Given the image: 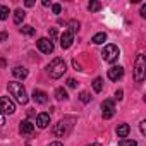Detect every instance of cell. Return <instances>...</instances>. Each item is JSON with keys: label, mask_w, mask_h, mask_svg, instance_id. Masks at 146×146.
I'll list each match as a JSON object with an SVG mask.
<instances>
[{"label": "cell", "mask_w": 146, "mask_h": 146, "mask_svg": "<svg viewBox=\"0 0 146 146\" xmlns=\"http://www.w3.org/2000/svg\"><path fill=\"white\" fill-rule=\"evenodd\" d=\"M144 74H146V57H144V53H137V57L134 60V79H136V83H143Z\"/></svg>", "instance_id": "cell-3"}, {"label": "cell", "mask_w": 146, "mask_h": 146, "mask_svg": "<svg viewBox=\"0 0 146 146\" xmlns=\"http://www.w3.org/2000/svg\"><path fill=\"white\" fill-rule=\"evenodd\" d=\"M48 74H50V78H53V79H58V78H62L64 74H65V70H67V65H65V62H64V58H60V57H57V58H53L50 64H48Z\"/></svg>", "instance_id": "cell-2"}, {"label": "cell", "mask_w": 146, "mask_h": 146, "mask_svg": "<svg viewBox=\"0 0 146 146\" xmlns=\"http://www.w3.org/2000/svg\"><path fill=\"white\" fill-rule=\"evenodd\" d=\"M88 146H102L100 143H91V144H88Z\"/></svg>", "instance_id": "cell-37"}, {"label": "cell", "mask_w": 146, "mask_h": 146, "mask_svg": "<svg viewBox=\"0 0 146 146\" xmlns=\"http://www.w3.org/2000/svg\"><path fill=\"white\" fill-rule=\"evenodd\" d=\"M79 100H81L83 103H88V102L91 100V96H90V93H88V91H81V95H79Z\"/></svg>", "instance_id": "cell-25"}, {"label": "cell", "mask_w": 146, "mask_h": 146, "mask_svg": "<svg viewBox=\"0 0 146 146\" xmlns=\"http://www.w3.org/2000/svg\"><path fill=\"white\" fill-rule=\"evenodd\" d=\"M52 11H53V14H60L62 5H60V4H53V5H52Z\"/></svg>", "instance_id": "cell-26"}, {"label": "cell", "mask_w": 146, "mask_h": 146, "mask_svg": "<svg viewBox=\"0 0 146 146\" xmlns=\"http://www.w3.org/2000/svg\"><path fill=\"white\" fill-rule=\"evenodd\" d=\"M141 17H146V4H143L141 7Z\"/></svg>", "instance_id": "cell-31"}, {"label": "cell", "mask_w": 146, "mask_h": 146, "mask_svg": "<svg viewBox=\"0 0 146 146\" xmlns=\"http://www.w3.org/2000/svg\"><path fill=\"white\" fill-rule=\"evenodd\" d=\"M67 26H69V29H67V31H70L72 35L79 31V23H78V21H69V23H67Z\"/></svg>", "instance_id": "cell-20"}, {"label": "cell", "mask_w": 146, "mask_h": 146, "mask_svg": "<svg viewBox=\"0 0 146 146\" xmlns=\"http://www.w3.org/2000/svg\"><path fill=\"white\" fill-rule=\"evenodd\" d=\"M24 16H26V14H24V11H23V9H17V11L14 12V24H17V26H19V24L23 23Z\"/></svg>", "instance_id": "cell-18"}, {"label": "cell", "mask_w": 146, "mask_h": 146, "mask_svg": "<svg viewBox=\"0 0 146 146\" xmlns=\"http://www.w3.org/2000/svg\"><path fill=\"white\" fill-rule=\"evenodd\" d=\"M102 117L103 119H112L113 117V113H115V103H113V100H105L103 103H102Z\"/></svg>", "instance_id": "cell-7"}, {"label": "cell", "mask_w": 146, "mask_h": 146, "mask_svg": "<svg viewBox=\"0 0 146 146\" xmlns=\"http://www.w3.org/2000/svg\"><path fill=\"white\" fill-rule=\"evenodd\" d=\"M7 38V33H2V35H0V41H4Z\"/></svg>", "instance_id": "cell-36"}, {"label": "cell", "mask_w": 146, "mask_h": 146, "mask_svg": "<svg viewBox=\"0 0 146 146\" xmlns=\"http://www.w3.org/2000/svg\"><path fill=\"white\" fill-rule=\"evenodd\" d=\"M72 64H74V67H76V70H81V65L78 64V60H74V62H72Z\"/></svg>", "instance_id": "cell-34"}, {"label": "cell", "mask_w": 146, "mask_h": 146, "mask_svg": "<svg viewBox=\"0 0 146 146\" xmlns=\"http://www.w3.org/2000/svg\"><path fill=\"white\" fill-rule=\"evenodd\" d=\"M122 76H124V67H120V65H113V67L108 69V79H112V81H119V79H122Z\"/></svg>", "instance_id": "cell-9"}, {"label": "cell", "mask_w": 146, "mask_h": 146, "mask_svg": "<svg viewBox=\"0 0 146 146\" xmlns=\"http://www.w3.org/2000/svg\"><path fill=\"white\" fill-rule=\"evenodd\" d=\"M9 93L14 96V100L17 102V103H21V105H26L28 103V93H26V90H24V86H23V83H17V81H12V83H9Z\"/></svg>", "instance_id": "cell-1"}, {"label": "cell", "mask_w": 146, "mask_h": 146, "mask_svg": "<svg viewBox=\"0 0 146 146\" xmlns=\"http://www.w3.org/2000/svg\"><path fill=\"white\" fill-rule=\"evenodd\" d=\"M33 5H35L33 0H26V7H33Z\"/></svg>", "instance_id": "cell-33"}, {"label": "cell", "mask_w": 146, "mask_h": 146, "mask_svg": "<svg viewBox=\"0 0 146 146\" xmlns=\"http://www.w3.org/2000/svg\"><path fill=\"white\" fill-rule=\"evenodd\" d=\"M72 122H74V119H72V117L62 119L58 124H55V127H53V134H55L57 137H64V136H67V134L70 132V129H72Z\"/></svg>", "instance_id": "cell-4"}, {"label": "cell", "mask_w": 146, "mask_h": 146, "mask_svg": "<svg viewBox=\"0 0 146 146\" xmlns=\"http://www.w3.org/2000/svg\"><path fill=\"white\" fill-rule=\"evenodd\" d=\"M93 90H95V93H100V91L103 90V79H102V78H96V79L93 81Z\"/></svg>", "instance_id": "cell-19"}, {"label": "cell", "mask_w": 146, "mask_h": 146, "mask_svg": "<svg viewBox=\"0 0 146 146\" xmlns=\"http://www.w3.org/2000/svg\"><path fill=\"white\" fill-rule=\"evenodd\" d=\"M139 129H141V134H146V120H143L139 124Z\"/></svg>", "instance_id": "cell-29"}, {"label": "cell", "mask_w": 146, "mask_h": 146, "mask_svg": "<svg viewBox=\"0 0 146 146\" xmlns=\"http://www.w3.org/2000/svg\"><path fill=\"white\" fill-rule=\"evenodd\" d=\"M4 124H5V115H4V113H0V127H2Z\"/></svg>", "instance_id": "cell-32"}, {"label": "cell", "mask_w": 146, "mask_h": 146, "mask_svg": "<svg viewBox=\"0 0 146 146\" xmlns=\"http://www.w3.org/2000/svg\"><path fill=\"white\" fill-rule=\"evenodd\" d=\"M48 35H50V41H53V40L57 38V29H55V28H50Z\"/></svg>", "instance_id": "cell-27"}, {"label": "cell", "mask_w": 146, "mask_h": 146, "mask_svg": "<svg viewBox=\"0 0 146 146\" xmlns=\"http://www.w3.org/2000/svg\"><path fill=\"white\" fill-rule=\"evenodd\" d=\"M33 100H35L36 103L43 105V103L48 102V95H46L45 91H41V90H35V91H33Z\"/></svg>", "instance_id": "cell-11"}, {"label": "cell", "mask_w": 146, "mask_h": 146, "mask_svg": "<svg viewBox=\"0 0 146 146\" xmlns=\"http://www.w3.org/2000/svg\"><path fill=\"white\" fill-rule=\"evenodd\" d=\"M35 131V124H31V120H23L19 125V132L21 134H31Z\"/></svg>", "instance_id": "cell-13"}, {"label": "cell", "mask_w": 146, "mask_h": 146, "mask_svg": "<svg viewBox=\"0 0 146 146\" xmlns=\"http://www.w3.org/2000/svg\"><path fill=\"white\" fill-rule=\"evenodd\" d=\"M91 41H93L95 45H102V43L107 41V35H105V33H96V35L91 38Z\"/></svg>", "instance_id": "cell-16"}, {"label": "cell", "mask_w": 146, "mask_h": 146, "mask_svg": "<svg viewBox=\"0 0 146 146\" xmlns=\"http://www.w3.org/2000/svg\"><path fill=\"white\" fill-rule=\"evenodd\" d=\"M21 33L26 35V36H33V35H35V28H33V26H23V28H21Z\"/></svg>", "instance_id": "cell-23"}, {"label": "cell", "mask_w": 146, "mask_h": 146, "mask_svg": "<svg viewBox=\"0 0 146 146\" xmlns=\"http://www.w3.org/2000/svg\"><path fill=\"white\" fill-rule=\"evenodd\" d=\"M36 45H38L40 52H43V53H52L53 52V41H50L48 38H40L36 41Z\"/></svg>", "instance_id": "cell-8"}, {"label": "cell", "mask_w": 146, "mask_h": 146, "mask_svg": "<svg viewBox=\"0 0 146 146\" xmlns=\"http://www.w3.org/2000/svg\"><path fill=\"white\" fill-rule=\"evenodd\" d=\"M67 86H69V88H76V86H78L76 79H72V78H69V79H67Z\"/></svg>", "instance_id": "cell-28"}, {"label": "cell", "mask_w": 146, "mask_h": 146, "mask_svg": "<svg viewBox=\"0 0 146 146\" xmlns=\"http://www.w3.org/2000/svg\"><path fill=\"white\" fill-rule=\"evenodd\" d=\"M100 9H102V4L100 2H90L88 4V11L90 12H98Z\"/></svg>", "instance_id": "cell-21"}, {"label": "cell", "mask_w": 146, "mask_h": 146, "mask_svg": "<svg viewBox=\"0 0 146 146\" xmlns=\"http://www.w3.org/2000/svg\"><path fill=\"white\" fill-rule=\"evenodd\" d=\"M119 146H137V143L134 139H120L119 141Z\"/></svg>", "instance_id": "cell-24"}, {"label": "cell", "mask_w": 146, "mask_h": 146, "mask_svg": "<svg viewBox=\"0 0 146 146\" xmlns=\"http://www.w3.org/2000/svg\"><path fill=\"white\" fill-rule=\"evenodd\" d=\"M12 74H14V78H17V79H24V78H28V69L17 65V67L12 69Z\"/></svg>", "instance_id": "cell-14"}, {"label": "cell", "mask_w": 146, "mask_h": 146, "mask_svg": "<svg viewBox=\"0 0 146 146\" xmlns=\"http://www.w3.org/2000/svg\"><path fill=\"white\" fill-rule=\"evenodd\" d=\"M55 98H57L58 102H65L69 96H67V91H65L64 88H57V90H55Z\"/></svg>", "instance_id": "cell-17"}, {"label": "cell", "mask_w": 146, "mask_h": 146, "mask_svg": "<svg viewBox=\"0 0 146 146\" xmlns=\"http://www.w3.org/2000/svg\"><path fill=\"white\" fill-rule=\"evenodd\" d=\"M9 7H5V5H0V21H4V19H7L9 17Z\"/></svg>", "instance_id": "cell-22"}, {"label": "cell", "mask_w": 146, "mask_h": 146, "mask_svg": "<svg viewBox=\"0 0 146 146\" xmlns=\"http://www.w3.org/2000/svg\"><path fill=\"white\" fill-rule=\"evenodd\" d=\"M119 55H120V52H119V48H117L115 45H105V48H103V52H102L103 60L108 62V64H113V62L119 58Z\"/></svg>", "instance_id": "cell-5"}, {"label": "cell", "mask_w": 146, "mask_h": 146, "mask_svg": "<svg viewBox=\"0 0 146 146\" xmlns=\"http://www.w3.org/2000/svg\"><path fill=\"white\" fill-rule=\"evenodd\" d=\"M122 95H124L122 90H117V91H115V98H117V100H122Z\"/></svg>", "instance_id": "cell-30"}, {"label": "cell", "mask_w": 146, "mask_h": 146, "mask_svg": "<svg viewBox=\"0 0 146 146\" xmlns=\"http://www.w3.org/2000/svg\"><path fill=\"white\" fill-rule=\"evenodd\" d=\"M16 112V103L9 96H0V113H14Z\"/></svg>", "instance_id": "cell-6"}, {"label": "cell", "mask_w": 146, "mask_h": 146, "mask_svg": "<svg viewBox=\"0 0 146 146\" xmlns=\"http://www.w3.org/2000/svg\"><path fill=\"white\" fill-rule=\"evenodd\" d=\"M48 124H50V113H40L38 117H36V125L40 127V129H45V127H48Z\"/></svg>", "instance_id": "cell-12"}, {"label": "cell", "mask_w": 146, "mask_h": 146, "mask_svg": "<svg viewBox=\"0 0 146 146\" xmlns=\"http://www.w3.org/2000/svg\"><path fill=\"white\" fill-rule=\"evenodd\" d=\"M48 146H64V144H62V143H58V141H55V143H50Z\"/></svg>", "instance_id": "cell-35"}, {"label": "cell", "mask_w": 146, "mask_h": 146, "mask_svg": "<svg viewBox=\"0 0 146 146\" xmlns=\"http://www.w3.org/2000/svg\"><path fill=\"white\" fill-rule=\"evenodd\" d=\"M72 41H74V35H72L70 31H64L62 36H60V46L65 50V48H69L72 45Z\"/></svg>", "instance_id": "cell-10"}, {"label": "cell", "mask_w": 146, "mask_h": 146, "mask_svg": "<svg viewBox=\"0 0 146 146\" xmlns=\"http://www.w3.org/2000/svg\"><path fill=\"white\" fill-rule=\"evenodd\" d=\"M129 132H131V127H129V124H120V125L117 127V136H119V137H122V139H124V137H125Z\"/></svg>", "instance_id": "cell-15"}]
</instances>
